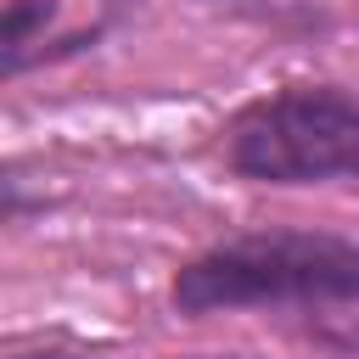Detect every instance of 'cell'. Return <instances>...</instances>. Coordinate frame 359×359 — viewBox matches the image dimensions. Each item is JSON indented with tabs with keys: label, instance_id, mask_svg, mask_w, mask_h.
<instances>
[{
	"label": "cell",
	"instance_id": "obj_6",
	"mask_svg": "<svg viewBox=\"0 0 359 359\" xmlns=\"http://www.w3.org/2000/svg\"><path fill=\"white\" fill-rule=\"evenodd\" d=\"M325 337H331V342H342V348H359V331H353V337H337V331H325Z\"/></svg>",
	"mask_w": 359,
	"mask_h": 359
},
{
	"label": "cell",
	"instance_id": "obj_4",
	"mask_svg": "<svg viewBox=\"0 0 359 359\" xmlns=\"http://www.w3.org/2000/svg\"><path fill=\"white\" fill-rule=\"evenodd\" d=\"M202 11H219L230 22H252L269 28L280 39H320L331 34V11L320 0H196Z\"/></svg>",
	"mask_w": 359,
	"mask_h": 359
},
{
	"label": "cell",
	"instance_id": "obj_5",
	"mask_svg": "<svg viewBox=\"0 0 359 359\" xmlns=\"http://www.w3.org/2000/svg\"><path fill=\"white\" fill-rule=\"evenodd\" d=\"M6 359H95V348L50 331V337H11L6 342Z\"/></svg>",
	"mask_w": 359,
	"mask_h": 359
},
{
	"label": "cell",
	"instance_id": "obj_2",
	"mask_svg": "<svg viewBox=\"0 0 359 359\" xmlns=\"http://www.w3.org/2000/svg\"><path fill=\"white\" fill-rule=\"evenodd\" d=\"M219 163L269 191L359 180V90L337 79H286L241 101L219 129Z\"/></svg>",
	"mask_w": 359,
	"mask_h": 359
},
{
	"label": "cell",
	"instance_id": "obj_1",
	"mask_svg": "<svg viewBox=\"0 0 359 359\" xmlns=\"http://www.w3.org/2000/svg\"><path fill=\"white\" fill-rule=\"evenodd\" d=\"M168 309L180 320L241 309H359V241L303 224L219 236L168 275Z\"/></svg>",
	"mask_w": 359,
	"mask_h": 359
},
{
	"label": "cell",
	"instance_id": "obj_3",
	"mask_svg": "<svg viewBox=\"0 0 359 359\" xmlns=\"http://www.w3.org/2000/svg\"><path fill=\"white\" fill-rule=\"evenodd\" d=\"M56 22H62V0H6V17H0V73L6 79L34 73L39 50L56 39Z\"/></svg>",
	"mask_w": 359,
	"mask_h": 359
},
{
	"label": "cell",
	"instance_id": "obj_7",
	"mask_svg": "<svg viewBox=\"0 0 359 359\" xmlns=\"http://www.w3.org/2000/svg\"><path fill=\"white\" fill-rule=\"evenodd\" d=\"M185 359H241V353H185Z\"/></svg>",
	"mask_w": 359,
	"mask_h": 359
}]
</instances>
